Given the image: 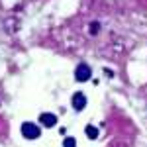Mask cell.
Returning a JSON list of instances; mask_svg holds the SVG:
<instances>
[{"mask_svg": "<svg viewBox=\"0 0 147 147\" xmlns=\"http://www.w3.org/2000/svg\"><path fill=\"white\" fill-rule=\"evenodd\" d=\"M22 136L26 139H37V137L41 136V129L35 124H32V122H24L22 124Z\"/></svg>", "mask_w": 147, "mask_h": 147, "instance_id": "cell-1", "label": "cell"}, {"mask_svg": "<svg viewBox=\"0 0 147 147\" xmlns=\"http://www.w3.org/2000/svg\"><path fill=\"white\" fill-rule=\"evenodd\" d=\"M90 75H92V69L86 63H80L79 67L75 69V79L79 80V82H86V80L90 79Z\"/></svg>", "mask_w": 147, "mask_h": 147, "instance_id": "cell-2", "label": "cell"}, {"mask_svg": "<svg viewBox=\"0 0 147 147\" xmlns=\"http://www.w3.org/2000/svg\"><path fill=\"white\" fill-rule=\"evenodd\" d=\"M84 106H86V96L82 92H75L73 94V108L80 112V110H84Z\"/></svg>", "mask_w": 147, "mask_h": 147, "instance_id": "cell-3", "label": "cell"}, {"mask_svg": "<svg viewBox=\"0 0 147 147\" xmlns=\"http://www.w3.org/2000/svg\"><path fill=\"white\" fill-rule=\"evenodd\" d=\"M39 122L45 125V127H53L57 124V116L55 114H41L39 116Z\"/></svg>", "mask_w": 147, "mask_h": 147, "instance_id": "cell-4", "label": "cell"}, {"mask_svg": "<svg viewBox=\"0 0 147 147\" xmlns=\"http://www.w3.org/2000/svg\"><path fill=\"white\" fill-rule=\"evenodd\" d=\"M84 134L90 137V139H96V137H98V129H96L94 125H86V127H84Z\"/></svg>", "mask_w": 147, "mask_h": 147, "instance_id": "cell-5", "label": "cell"}, {"mask_svg": "<svg viewBox=\"0 0 147 147\" xmlns=\"http://www.w3.org/2000/svg\"><path fill=\"white\" fill-rule=\"evenodd\" d=\"M63 147H77V141H75V137H65V141H63Z\"/></svg>", "mask_w": 147, "mask_h": 147, "instance_id": "cell-6", "label": "cell"}, {"mask_svg": "<svg viewBox=\"0 0 147 147\" xmlns=\"http://www.w3.org/2000/svg\"><path fill=\"white\" fill-rule=\"evenodd\" d=\"M98 30H100V24H98V22H92V24H90V34H92V35L98 34Z\"/></svg>", "mask_w": 147, "mask_h": 147, "instance_id": "cell-7", "label": "cell"}]
</instances>
